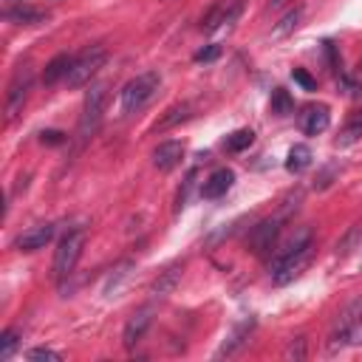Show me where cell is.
Wrapping results in <instances>:
<instances>
[{
  "mask_svg": "<svg viewBox=\"0 0 362 362\" xmlns=\"http://www.w3.org/2000/svg\"><path fill=\"white\" fill-rule=\"evenodd\" d=\"M305 356V339H294L288 348H286V359H303Z\"/></svg>",
  "mask_w": 362,
  "mask_h": 362,
  "instance_id": "obj_27",
  "label": "cell"
},
{
  "mask_svg": "<svg viewBox=\"0 0 362 362\" xmlns=\"http://www.w3.org/2000/svg\"><path fill=\"white\" fill-rule=\"evenodd\" d=\"M17 345H20V339H17V331H3V337H0V362H8L11 359V354L17 351Z\"/></svg>",
  "mask_w": 362,
  "mask_h": 362,
  "instance_id": "obj_24",
  "label": "cell"
},
{
  "mask_svg": "<svg viewBox=\"0 0 362 362\" xmlns=\"http://www.w3.org/2000/svg\"><path fill=\"white\" fill-rule=\"evenodd\" d=\"M161 85V76L156 71H144L139 74L136 79H130L124 88H122V113H136L141 110L158 90Z\"/></svg>",
  "mask_w": 362,
  "mask_h": 362,
  "instance_id": "obj_4",
  "label": "cell"
},
{
  "mask_svg": "<svg viewBox=\"0 0 362 362\" xmlns=\"http://www.w3.org/2000/svg\"><path fill=\"white\" fill-rule=\"evenodd\" d=\"M51 238H54V226H51V223H40V226L25 229V232L14 240V246H17L20 252H37V249H42Z\"/></svg>",
  "mask_w": 362,
  "mask_h": 362,
  "instance_id": "obj_11",
  "label": "cell"
},
{
  "mask_svg": "<svg viewBox=\"0 0 362 362\" xmlns=\"http://www.w3.org/2000/svg\"><path fill=\"white\" fill-rule=\"evenodd\" d=\"M6 17L11 23H20V25H37V23H45L48 14L40 11V8H31V6H17V8H8Z\"/></svg>",
  "mask_w": 362,
  "mask_h": 362,
  "instance_id": "obj_17",
  "label": "cell"
},
{
  "mask_svg": "<svg viewBox=\"0 0 362 362\" xmlns=\"http://www.w3.org/2000/svg\"><path fill=\"white\" fill-rule=\"evenodd\" d=\"M218 54H221V45H206V48H201L195 54V62H212Z\"/></svg>",
  "mask_w": 362,
  "mask_h": 362,
  "instance_id": "obj_28",
  "label": "cell"
},
{
  "mask_svg": "<svg viewBox=\"0 0 362 362\" xmlns=\"http://www.w3.org/2000/svg\"><path fill=\"white\" fill-rule=\"evenodd\" d=\"M291 110H294V99L288 96V90L274 88V90H272V113H274V116H288Z\"/></svg>",
  "mask_w": 362,
  "mask_h": 362,
  "instance_id": "obj_22",
  "label": "cell"
},
{
  "mask_svg": "<svg viewBox=\"0 0 362 362\" xmlns=\"http://www.w3.org/2000/svg\"><path fill=\"white\" fill-rule=\"evenodd\" d=\"M187 110H189V105H184V102H181V105H173V107H167V110H164V116H161V119L153 124V130H156V133H161V130H170L173 124H178V122H184V119H187Z\"/></svg>",
  "mask_w": 362,
  "mask_h": 362,
  "instance_id": "obj_19",
  "label": "cell"
},
{
  "mask_svg": "<svg viewBox=\"0 0 362 362\" xmlns=\"http://www.w3.org/2000/svg\"><path fill=\"white\" fill-rule=\"evenodd\" d=\"M328 122H331V116H328V107L325 105H317V107H308L305 113H303V133H308V136H317V133H322L325 127H328Z\"/></svg>",
  "mask_w": 362,
  "mask_h": 362,
  "instance_id": "obj_14",
  "label": "cell"
},
{
  "mask_svg": "<svg viewBox=\"0 0 362 362\" xmlns=\"http://www.w3.org/2000/svg\"><path fill=\"white\" fill-rule=\"evenodd\" d=\"M181 280V266H173V269H167L156 283H153V294L156 297H164V294H170L173 288H175V283Z\"/></svg>",
  "mask_w": 362,
  "mask_h": 362,
  "instance_id": "obj_21",
  "label": "cell"
},
{
  "mask_svg": "<svg viewBox=\"0 0 362 362\" xmlns=\"http://www.w3.org/2000/svg\"><path fill=\"white\" fill-rule=\"evenodd\" d=\"M359 136H362V110H354V113L348 116V122L342 124V130H339V139H337V144L348 147V144H354V141H356Z\"/></svg>",
  "mask_w": 362,
  "mask_h": 362,
  "instance_id": "obj_18",
  "label": "cell"
},
{
  "mask_svg": "<svg viewBox=\"0 0 362 362\" xmlns=\"http://www.w3.org/2000/svg\"><path fill=\"white\" fill-rule=\"evenodd\" d=\"M105 105H107V85H90L82 102V113H79V124H76V136L85 144L90 136H96L102 116H105Z\"/></svg>",
  "mask_w": 362,
  "mask_h": 362,
  "instance_id": "obj_2",
  "label": "cell"
},
{
  "mask_svg": "<svg viewBox=\"0 0 362 362\" xmlns=\"http://www.w3.org/2000/svg\"><path fill=\"white\" fill-rule=\"evenodd\" d=\"M105 59H107L105 45H90V48L79 51V54L74 57L71 68H68V76H65L68 88H82V85H88V82L99 74V68L105 65Z\"/></svg>",
  "mask_w": 362,
  "mask_h": 362,
  "instance_id": "obj_3",
  "label": "cell"
},
{
  "mask_svg": "<svg viewBox=\"0 0 362 362\" xmlns=\"http://www.w3.org/2000/svg\"><path fill=\"white\" fill-rule=\"evenodd\" d=\"M82 249H85V232L82 229H71L57 243V252H54V277L59 283L74 274V269H76V263L82 257Z\"/></svg>",
  "mask_w": 362,
  "mask_h": 362,
  "instance_id": "obj_5",
  "label": "cell"
},
{
  "mask_svg": "<svg viewBox=\"0 0 362 362\" xmlns=\"http://www.w3.org/2000/svg\"><path fill=\"white\" fill-rule=\"evenodd\" d=\"M232 181H235V173H232L229 167H221V170H215V173L201 184V195L209 198V201H215V198H221V195L229 192Z\"/></svg>",
  "mask_w": 362,
  "mask_h": 362,
  "instance_id": "obj_12",
  "label": "cell"
},
{
  "mask_svg": "<svg viewBox=\"0 0 362 362\" xmlns=\"http://www.w3.org/2000/svg\"><path fill=\"white\" fill-rule=\"evenodd\" d=\"M300 17H303V6H297V8L286 11V14H283V20H280V25L274 28V37H283V34H288L291 28H297V25H300Z\"/></svg>",
  "mask_w": 362,
  "mask_h": 362,
  "instance_id": "obj_23",
  "label": "cell"
},
{
  "mask_svg": "<svg viewBox=\"0 0 362 362\" xmlns=\"http://www.w3.org/2000/svg\"><path fill=\"white\" fill-rule=\"evenodd\" d=\"M150 308H141V311H136L130 320H127V325H124V334H122V342H124V348H133L141 337H144V331L150 328Z\"/></svg>",
  "mask_w": 362,
  "mask_h": 362,
  "instance_id": "obj_13",
  "label": "cell"
},
{
  "mask_svg": "<svg viewBox=\"0 0 362 362\" xmlns=\"http://www.w3.org/2000/svg\"><path fill=\"white\" fill-rule=\"evenodd\" d=\"M272 3H274V6H277V3H283V0H272Z\"/></svg>",
  "mask_w": 362,
  "mask_h": 362,
  "instance_id": "obj_30",
  "label": "cell"
},
{
  "mask_svg": "<svg viewBox=\"0 0 362 362\" xmlns=\"http://www.w3.org/2000/svg\"><path fill=\"white\" fill-rule=\"evenodd\" d=\"M308 257H311V243H305V246H300V249H294V252L277 255L274 263H272V280H274L277 286L291 283V280L305 269Z\"/></svg>",
  "mask_w": 362,
  "mask_h": 362,
  "instance_id": "obj_6",
  "label": "cell"
},
{
  "mask_svg": "<svg viewBox=\"0 0 362 362\" xmlns=\"http://www.w3.org/2000/svg\"><path fill=\"white\" fill-rule=\"evenodd\" d=\"M71 62H74V57H68V54H57V57L45 65V71H42V85H54V82L65 79Z\"/></svg>",
  "mask_w": 362,
  "mask_h": 362,
  "instance_id": "obj_15",
  "label": "cell"
},
{
  "mask_svg": "<svg viewBox=\"0 0 362 362\" xmlns=\"http://www.w3.org/2000/svg\"><path fill=\"white\" fill-rule=\"evenodd\" d=\"M252 141H255V133H252L249 127H240V130H235V133H229V136H226L223 147H226L229 153H243Z\"/></svg>",
  "mask_w": 362,
  "mask_h": 362,
  "instance_id": "obj_20",
  "label": "cell"
},
{
  "mask_svg": "<svg viewBox=\"0 0 362 362\" xmlns=\"http://www.w3.org/2000/svg\"><path fill=\"white\" fill-rule=\"evenodd\" d=\"M291 79H294L303 90H314V88H317V79H314L308 71H303V68H294V71H291Z\"/></svg>",
  "mask_w": 362,
  "mask_h": 362,
  "instance_id": "obj_26",
  "label": "cell"
},
{
  "mask_svg": "<svg viewBox=\"0 0 362 362\" xmlns=\"http://www.w3.org/2000/svg\"><path fill=\"white\" fill-rule=\"evenodd\" d=\"M184 158V144L181 141H161L156 150H153V167L161 170V173H170L181 164Z\"/></svg>",
  "mask_w": 362,
  "mask_h": 362,
  "instance_id": "obj_10",
  "label": "cell"
},
{
  "mask_svg": "<svg viewBox=\"0 0 362 362\" xmlns=\"http://www.w3.org/2000/svg\"><path fill=\"white\" fill-rule=\"evenodd\" d=\"M288 209H291V204H288L286 209H280L274 218H266L263 223L255 226V232H252V252H255V255H266V252L272 249V243H274V238L280 235V223L286 221Z\"/></svg>",
  "mask_w": 362,
  "mask_h": 362,
  "instance_id": "obj_8",
  "label": "cell"
},
{
  "mask_svg": "<svg viewBox=\"0 0 362 362\" xmlns=\"http://www.w3.org/2000/svg\"><path fill=\"white\" fill-rule=\"evenodd\" d=\"M31 85H34V71L28 65H20L8 82V90H6V119H14L23 110Z\"/></svg>",
  "mask_w": 362,
  "mask_h": 362,
  "instance_id": "obj_7",
  "label": "cell"
},
{
  "mask_svg": "<svg viewBox=\"0 0 362 362\" xmlns=\"http://www.w3.org/2000/svg\"><path fill=\"white\" fill-rule=\"evenodd\" d=\"M25 359H28V362H59L62 356H59L57 351H51V348H31V351L25 354Z\"/></svg>",
  "mask_w": 362,
  "mask_h": 362,
  "instance_id": "obj_25",
  "label": "cell"
},
{
  "mask_svg": "<svg viewBox=\"0 0 362 362\" xmlns=\"http://www.w3.org/2000/svg\"><path fill=\"white\" fill-rule=\"evenodd\" d=\"M40 139H42V141H48V144H62V141H65V136H62L59 130H42V133H40Z\"/></svg>",
  "mask_w": 362,
  "mask_h": 362,
  "instance_id": "obj_29",
  "label": "cell"
},
{
  "mask_svg": "<svg viewBox=\"0 0 362 362\" xmlns=\"http://www.w3.org/2000/svg\"><path fill=\"white\" fill-rule=\"evenodd\" d=\"M359 345L362 342V297L351 300L334 320L331 325V337H328V351H339L342 345Z\"/></svg>",
  "mask_w": 362,
  "mask_h": 362,
  "instance_id": "obj_1",
  "label": "cell"
},
{
  "mask_svg": "<svg viewBox=\"0 0 362 362\" xmlns=\"http://www.w3.org/2000/svg\"><path fill=\"white\" fill-rule=\"evenodd\" d=\"M240 8H243V0H218V3L212 6V11L204 17L201 28H204L206 34H212V31H218L221 25H232V23L238 20Z\"/></svg>",
  "mask_w": 362,
  "mask_h": 362,
  "instance_id": "obj_9",
  "label": "cell"
},
{
  "mask_svg": "<svg viewBox=\"0 0 362 362\" xmlns=\"http://www.w3.org/2000/svg\"><path fill=\"white\" fill-rule=\"evenodd\" d=\"M308 167H311V147L308 144H294L288 150V156H286V170L297 175V173H303Z\"/></svg>",
  "mask_w": 362,
  "mask_h": 362,
  "instance_id": "obj_16",
  "label": "cell"
}]
</instances>
